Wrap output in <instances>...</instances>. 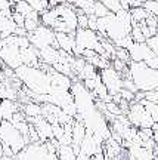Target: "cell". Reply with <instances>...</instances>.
<instances>
[{"label":"cell","mask_w":158,"mask_h":160,"mask_svg":"<svg viewBox=\"0 0 158 160\" xmlns=\"http://www.w3.org/2000/svg\"><path fill=\"white\" fill-rule=\"evenodd\" d=\"M130 15H132L133 22H142L146 19L149 13L145 11L143 6H136V8H130Z\"/></svg>","instance_id":"17"},{"label":"cell","mask_w":158,"mask_h":160,"mask_svg":"<svg viewBox=\"0 0 158 160\" xmlns=\"http://www.w3.org/2000/svg\"><path fill=\"white\" fill-rule=\"evenodd\" d=\"M152 139L158 144V123H154L152 125Z\"/></svg>","instance_id":"35"},{"label":"cell","mask_w":158,"mask_h":160,"mask_svg":"<svg viewBox=\"0 0 158 160\" xmlns=\"http://www.w3.org/2000/svg\"><path fill=\"white\" fill-rule=\"evenodd\" d=\"M40 22L49 27V28L53 30L55 24L58 22V12H56V8H52V9H47L41 15H40Z\"/></svg>","instance_id":"14"},{"label":"cell","mask_w":158,"mask_h":160,"mask_svg":"<svg viewBox=\"0 0 158 160\" xmlns=\"http://www.w3.org/2000/svg\"><path fill=\"white\" fill-rule=\"evenodd\" d=\"M145 64H146L148 67H151V68H154V70H158V57H151L148 61H145Z\"/></svg>","instance_id":"32"},{"label":"cell","mask_w":158,"mask_h":160,"mask_svg":"<svg viewBox=\"0 0 158 160\" xmlns=\"http://www.w3.org/2000/svg\"><path fill=\"white\" fill-rule=\"evenodd\" d=\"M127 51H129L130 61H133V62H145L151 57H154V52L146 45V42H143V43H135L133 42V45L130 46Z\"/></svg>","instance_id":"8"},{"label":"cell","mask_w":158,"mask_h":160,"mask_svg":"<svg viewBox=\"0 0 158 160\" xmlns=\"http://www.w3.org/2000/svg\"><path fill=\"white\" fill-rule=\"evenodd\" d=\"M21 58H22V64L28 65V67H37L40 68V58H39V51L28 46L25 49H21Z\"/></svg>","instance_id":"11"},{"label":"cell","mask_w":158,"mask_h":160,"mask_svg":"<svg viewBox=\"0 0 158 160\" xmlns=\"http://www.w3.org/2000/svg\"><path fill=\"white\" fill-rule=\"evenodd\" d=\"M118 93H120V97L123 98V99L129 101V102H133V101H135V93H133V92H130V91H127V89H124V88H123Z\"/></svg>","instance_id":"29"},{"label":"cell","mask_w":158,"mask_h":160,"mask_svg":"<svg viewBox=\"0 0 158 160\" xmlns=\"http://www.w3.org/2000/svg\"><path fill=\"white\" fill-rule=\"evenodd\" d=\"M12 11L13 12H18V13H21L24 18L28 17L30 13L33 12L31 9V6L25 2V0H21V2H17V3H13V8H12Z\"/></svg>","instance_id":"18"},{"label":"cell","mask_w":158,"mask_h":160,"mask_svg":"<svg viewBox=\"0 0 158 160\" xmlns=\"http://www.w3.org/2000/svg\"><path fill=\"white\" fill-rule=\"evenodd\" d=\"M111 12H109V9H108L107 6L103 5V3H101V2H96L95 0V5H93V15H95L96 18H103L107 17V15H109Z\"/></svg>","instance_id":"21"},{"label":"cell","mask_w":158,"mask_h":160,"mask_svg":"<svg viewBox=\"0 0 158 160\" xmlns=\"http://www.w3.org/2000/svg\"><path fill=\"white\" fill-rule=\"evenodd\" d=\"M143 99H148L151 102L158 104V91H151V92H145V98Z\"/></svg>","instance_id":"31"},{"label":"cell","mask_w":158,"mask_h":160,"mask_svg":"<svg viewBox=\"0 0 158 160\" xmlns=\"http://www.w3.org/2000/svg\"><path fill=\"white\" fill-rule=\"evenodd\" d=\"M12 21L17 24L18 27H24V21H25V18H24L21 13H18V12H13V11H12Z\"/></svg>","instance_id":"30"},{"label":"cell","mask_w":158,"mask_h":160,"mask_svg":"<svg viewBox=\"0 0 158 160\" xmlns=\"http://www.w3.org/2000/svg\"><path fill=\"white\" fill-rule=\"evenodd\" d=\"M47 3H49V9H52V8H56L58 5L68 3V0H47Z\"/></svg>","instance_id":"34"},{"label":"cell","mask_w":158,"mask_h":160,"mask_svg":"<svg viewBox=\"0 0 158 160\" xmlns=\"http://www.w3.org/2000/svg\"><path fill=\"white\" fill-rule=\"evenodd\" d=\"M96 2H101V3H103V5L109 9V12H113V13H115L117 11H120V9H121L120 0H96Z\"/></svg>","instance_id":"24"},{"label":"cell","mask_w":158,"mask_h":160,"mask_svg":"<svg viewBox=\"0 0 158 160\" xmlns=\"http://www.w3.org/2000/svg\"><path fill=\"white\" fill-rule=\"evenodd\" d=\"M30 6H31V9L34 12H37V13H43L45 11L49 9V3H47V0H25Z\"/></svg>","instance_id":"19"},{"label":"cell","mask_w":158,"mask_h":160,"mask_svg":"<svg viewBox=\"0 0 158 160\" xmlns=\"http://www.w3.org/2000/svg\"><path fill=\"white\" fill-rule=\"evenodd\" d=\"M92 160H107V157L103 154V151H101V153H96L92 156Z\"/></svg>","instance_id":"36"},{"label":"cell","mask_w":158,"mask_h":160,"mask_svg":"<svg viewBox=\"0 0 158 160\" xmlns=\"http://www.w3.org/2000/svg\"><path fill=\"white\" fill-rule=\"evenodd\" d=\"M0 61L6 67L12 70H17L22 65L21 58V49L15 45H0Z\"/></svg>","instance_id":"7"},{"label":"cell","mask_w":158,"mask_h":160,"mask_svg":"<svg viewBox=\"0 0 158 160\" xmlns=\"http://www.w3.org/2000/svg\"><path fill=\"white\" fill-rule=\"evenodd\" d=\"M105 107H107V111H108V113H111L113 116H120V114H123V111L120 110L118 104L113 102V101L107 102V104H105Z\"/></svg>","instance_id":"28"},{"label":"cell","mask_w":158,"mask_h":160,"mask_svg":"<svg viewBox=\"0 0 158 160\" xmlns=\"http://www.w3.org/2000/svg\"><path fill=\"white\" fill-rule=\"evenodd\" d=\"M145 24H146V27L149 28L151 36H154V34H157L158 33V18L157 17L148 15V18L145 19Z\"/></svg>","instance_id":"23"},{"label":"cell","mask_w":158,"mask_h":160,"mask_svg":"<svg viewBox=\"0 0 158 160\" xmlns=\"http://www.w3.org/2000/svg\"><path fill=\"white\" fill-rule=\"evenodd\" d=\"M117 59L120 61H123V62L129 64L130 62V57H129V51L127 49H123V48H117V51H115V57Z\"/></svg>","instance_id":"25"},{"label":"cell","mask_w":158,"mask_h":160,"mask_svg":"<svg viewBox=\"0 0 158 160\" xmlns=\"http://www.w3.org/2000/svg\"><path fill=\"white\" fill-rule=\"evenodd\" d=\"M21 110L25 114V117H37V116H41V104H37L34 101H30V102H25L24 105H21Z\"/></svg>","instance_id":"15"},{"label":"cell","mask_w":158,"mask_h":160,"mask_svg":"<svg viewBox=\"0 0 158 160\" xmlns=\"http://www.w3.org/2000/svg\"><path fill=\"white\" fill-rule=\"evenodd\" d=\"M126 117L129 119L130 125L136 128V129H143V128H152L154 120L146 111V108L143 107L142 102L133 101L130 102L129 110L126 113Z\"/></svg>","instance_id":"4"},{"label":"cell","mask_w":158,"mask_h":160,"mask_svg":"<svg viewBox=\"0 0 158 160\" xmlns=\"http://www.w3.org/2000/svg\"><path fill=\"white\" fill-rule=\"evenodd\" d=\"M77 27L79 28H87V24H89V15H86L83 12L77 11Z\"/></svg>","instance_id":"27"},{"label":"cell","mask_w":158,"mask_h":160,"mask_svg":"<svg viewBox=\"0 0 158 160\" xmlns=\"http://www.w3.org/2000/svg\"><path fill=\"white\" fill-rule=\"evenodd\" d=\"M21 105L17 104V101H11V99H0V117L2 120H7L11 122L12 116L17 111H19Z\"/></svg>","instance_id":"10"},{"label":"cell","mask_w":158,"mask_h":160,"mask_svg":"<svg viewBox=\"0 0 158 160\" xmlns=\"http://www.w3.org/2000/svg\"><path fill=\"white\" fill-rule=\"evenodd\" d=\"M13 8V3L11 0H0V12L6 11V9H12Z\"/></svg>","instance_id":"33"},{"label":"cell","mask_w":158,"mask_h":160,"mask_svg":"<svg viewBox=\"0 0 158 160\" xmlns=\"http://www.w3.org/2000/svg\"><path fill=\"white\" fill-rule=\"evenodd\" d=\"M139 102L143 104V107L146 108V111L149 113V116L152 117L154 123H158V104L151 102V101H148V99H141Z\"/></svg>","instance_id":"20"},{"label":"cell","mask_w":158,"mask_h":160,"mask_svg":"<svg viewBox=\"0 0 158 160\" xmlns=\"http://www.w3.org/2000/svg\"><path fill=\"white\" fill-rule=\"evenodd\" d=\"M56 46L58 49H62L73 55V51L75 48L74 33H56Z\"/></svg>","instance_id":"9"},{"label":"cell","mask_w":158,"mask_h":160,"mask_svg":"<svg viewBox=\"0 0 158 160\" xmlns=\"http://www.w3.org/2000/svg\"><path fill=\"white\" fill-rule=\"evenodd\" d=\"M17 27L18 25L12 21V18H7L0 13V36H2V39H6L11 34H15Z\"/></svg>","instance_id":"12"},{"label":"cell","mask_w":158,"mask_h":160,"mask_svg":"<svg viewBox=\"0 0 158 160\" xmlns=\"http://www.w3.org/2000/svg\"><path fill=\"white\" fill-rule=\"evenodd\" d=\"M99 76H101V82L105 85L108 93L114 97L117 95L121 89H123V77L117 70H114L111 65L103 70H99Z\"/></svg>","instance_id":"6"},{"label":"cell","mask_w":158,"mask_h":160,"mask_svg":"<svg viewBox=\"0 0 158 160\" xmlns=\"http://www.w3.org/2000/svg\"><path fill=\"white\" fill-rule=\"evenodd\" d=\"M15 76L21 80L24 88H27L33 93L39 95H49L52 89L50 77L49 73L37 67H28V65H21L15 70Z\"/></svg>","instance_id":"1"},{"label":"cell","mask_w":158,"mask_h":160,"mask_svg":"<svg viewBox=\"0 0 158 160\" xmlns=\"http://www.w3.org/2000/svg\"><path fill=\"white\" fill-rule=\"evenodd\" d=\"M2 40H3V39H2V36H0V45H2Z\"/></svg>","instance_id":"38"},{"label":"cell","mask_w":158,"mask_h":160,"mask_svg":"<svg viewBox=\"0 0 158 160\" xmlns=\"http://www.w3.org/2000/svg\"><path fill=\"white\" fill-rule=\"evenodd\" d=\"M27 37H28L31 46L36 48L37 51H41V49H45L47 46H55V48H58L56 46V33L52 28L43 25V24H40L33 33H28Z\"/></svg>","instance_id":"5"},{"label":"cell","mask_w":158,"mask_h":160,"mask_svg":"<svg viewBox=\"0 0 158 160\" xmlns=\"http://www.w3.org/2000/svg\"><path fill=\"white\" fill-rule=\"evenodd\" d=\"M146 45L151 48V51L154 52V55L158 57V33L157 34H154V36H151V37L146 40Z\"/></svg>","instance_id":"26"},{"label":"cell","mask_w":158,"mask_h":160,"mask_svg":"<svg viewBox=\"0 0 158 160\" xmlns=\"http://www.w3.org/2000/svg\"><path fill=\"white\" fill-rule=\"evenodd\" d=\"M86 132H87V129H86L84 123H83V122H79V120H74L73 122V132H71V135H73V144H71V145L80 147L81 141H83L86 137Z\"/></svg>","instance_id":"13"},{"label":"cell","mask_w":158,"mask_h":160,"mask_svg":"<svg viewBox=\"0 0 158 160\" xmlns=\"http://www.w3.org/2000/svg\"><path fill=\"white\" fill-rule=\"evenodd\" d=\"M129 76L137 91L151 92L158 89V70L148 67L145 62H129Z\"/></svg>","instance_id":"2"},{"label":"cell","mask_w":158,"mask_h":160,"mask_svg":"<svg viewBox=\"0 0 158 160\" xmlns=\"http://www.w3.org/2000/svg\"><path fill=\"white\" fill-rule=\"evenodd\" d=\"M0 142L7 145L15 154L21 153L27 147L22 133L7 120H2L0 123Z\"/></svg>","instance_id":"3"},{"label":"cell","mask_w":158,"mask_h":160,"mask_svg":"<svg viewBox=\"0 0 158 160\" xmlns=\"http://www.w3.org/2000/svg\"><path fill=\"white\" fill-rule=\"evenodd\" d=\"M56 156L59 160H77V154L74 153L73 145H59Z\"/></svg>","instance_id":"16"},{"label":"cell","mask_w":158,"mask_h":160,"mask_svg":"<svg viewBox=\"0 0 158 160\" xmlns=\"http://www.w3.org/2000/svg\"><path fill=\"white\" fill-rule=\"evenodd\" d=\"M142 6L145 8V11H146L149 15L158 18V2L157 0H146Z\"/></svg>","instance_id":"22"},{"label":"cell","mask_w":158,"mask_h":160,"mask_svg":"<svg viewBox=\"0 0 158 160\" xmlns=\"http://www.w3.org/2000/svg\"><path fill=\"white\" fill-rule=\"evenodd\" d=\"M12 3H17V2H21V0H11Z\"/></svg>","instance_id":"37"}]
</instances>
